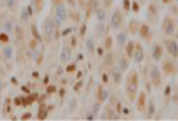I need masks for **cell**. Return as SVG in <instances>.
<instances>
[{"label":"cell","mask_w":178,"mask_h":121,"mask_svg":"<svg viewBox=\"0 0 178 121\" xmlns=\"http://www.w3.org/2000/svg\"><path fill=\"white\" fill-rule=\"evenodd\" d=\"M139 84H141V78H139V74L135 68L129 70L125 75V95L129 102H134L135 98L138 95V89H139Z\"/></svg>","instance_id":"6da1fadb"},{"label":"cell","mask_w":178,"mask_h":121,"mask_svg":"<svg viewBox=\"0 0 178 121\" xmlns=\"http://www.w3.org/2000/svg\"><path fill=\"white\" fill-rule=\"evenodd\" d=\"M147 77H149V84L156 89H160L163 86V72L160 71V68L156 64H149L147 70Z\"/></svg>","instance_id":"7a4b0ae2"},{"label":"cell","mask_w":178,"mask_h":121,"mask_svg":"<svg viewBox=\"0 0 178 121\" xmlns=\"http://www.w3.org/2000/svg\"><path fill=\"white\" fill-rule=\"evenodd\" d=\"M161 34L166 36V38H171V36L175 34V29H177V21L175 18H173L171 15H166L161 21Z\"/></svg>","instance_id":"3957f363"},{"label":"cell","mask_w":178,"mask_h":121,"mask_svg":"<svg viewBox=\"0 0 178 121\" xmlns=\"http://www.w3.org/2000/svg\"><path fill=\"white\" fill-rule=\"evenodd\" d=\"M56 31H59V29H56L54 23H53L52 17L50 15L46 17L45 20H43V23H42V35H43L46 42H50V40L53 39Z\"/></svg>","instance_id":"277c9868"},{"label":"cell","mask_w":178,"mask_h":121,"mask_svg":"<svg viewBox=\"0 0 178 121\" xmlns=\"http://www.w3.org/2000/svg\"><path fill=\"white\" fill-rule=\"evenodd\" d=\"M109 25H110V29H113V31H118L120 28L124 25V14H123V10L120 7H116L113 10V13L110 15Z\"/></svg>","instance_id":"5b68a950"},{"label":"cell","mask_w":178,"mask_h":121,"mask_svg":"<svg viewBox=\"0 0 178 121\" xmlns=\"http://www.w3.org/2000/svg\"><path fill=\"white\" fill-rule=\"evenodd\" d=\"M116 60H117V53L113 52V50H109V52H105V54L102 56V61L100 66H99V71L106 72L111 66L116 64Z\"/></svg>","instance_id":"8992f818"},{"label":"cell","mask_w":178,"mask_h":121,"mask_svg":"<svg viewBox=\"0 0 178 121\" xmlns=\"http://www.w3.org/2000/svg\"><path fill=\"white\" fill-rule=\"evenodd\" d=\"M159 14H160V7L157 4V1L153 0L147 4V23L149 24H156L159 20Z\"/></svg>","instance_id":"52a82bcc"},{"label":"cell","mask_w":178,"mask_h":121,"mask_svg":"<svg viewBox=\"0 0 178 121\" xmlns=\"http://www.w3.org/2000/svg\"><path fill=\"white\" fill-rule=\"evenodd\" d=\"M147 92L146 90H142V92H138L137 98H135V106H137V110L141 114H145L147 107Z\"/></svg>","instance_id":"ba28073f"},{"label":"cell","mask_w":178,"mask_h":121,"mask_svg":"<svg viewBox=\"0 0 178 121\" xmlns=\"http://www.w3.org/2000/svg\"><path fill=\"white\" fill-rule=\"evenodd\" d=\"M177 71H178L177 63L174 60H171V58H166L164 61L161 63V72H164V75L173 77L177 74Z\"/></svg>","instance_id":"9c48e42d"},{"label":"cell","mask_w":178,"mask_h":121,"mask_svg":"<svg viewBox=\"0 0 178 121\" xmlns=\"http://www.w3.org/2000/svg\"><path fill=\"white\" fill-rule=\"evenodd\" d=\"M106 72H107V77H109L110 81H111V82H113L114 85H120V84H121V81H123V74H124V72L121 71V70H120V68L117 67L116 64H114V66H111V67H110Z\"/></svg>","instance_id":"30bf717a"},{"label":"cell","mask_w":178,"mask_h":121,"mask_svg":"<svg viewBox=\"0 0 178 121\" xmlns=\"http://www.w3.org/2000/svg\"><path fill=\"white\" fill-rule=\"evenodd\" d=\"M163 46H164V50H167V53L171 56L173 58H178V42L177 40L171 39V38H166L164 42H163Z\"/></svg>","instance_id":"8fae6325"},{"label":"cell","mask_w":178,"mask_h":121,"mask_svg":"<svg viewBox=\"0 0 178 121\" xmlns=\"http://www.w3.org/2000/svg\"><path fill=\"white\" fill-rule=\"evenodd\" d=\"M100 6V0H86V3H85V20H89L92 17V14H95V11L97 10V7Z\"/></svg>","instance_id":"7c38bea8"},{"label":"cell","mask_w":178,"mask_h":121,"mask_svg":"<svg viewBox=\"0 0 178 121\" xmlns=\"http://www.w3.org/2000/svg\"><path fill=\"white\" fill-rule=\"evenodd\" d=\"M71 56H73V47L68 45V42H64L61 52H60V61H61V64H68L70 60H71Z\"/></svg>","instance_id":"4fadbf2b"},{"label":"cell","mask_w":178,"mask_h":121,"mask_svg":"<svg viewBox=\"0 0 178 121\" xmlns=\"http://www.w3.org/2000/svg\"><path fill=\"white\" fill-rule=\"evenodd\" d=\"M100 118L102 120H118L120 114L114 110V107H111L110 104H107V106H105L103 112H102Z\"/></svg>","instance_id":"5bb4252c"},{"label":"cell","mask_w":178,"mask_h":121,"mask_svg":"<svg viewBox=\"0 0 178 121\" xmlns=\"http://www.w3.org/2000/svg\"><path fill=\"white\" fill-rule=\"evenodd\" d=\"M129 60H131V58L127 57L124 53H118L117 54V60H116V66H117L123 72H125L128 68H129V64H131Z\"/></svg>","instance_id":"9a60e30c"},{"label":"cell","mask_w":178,"mask_h":121,"mask_svg":"<svg viewBox=\"0 0 178 121\" xmlns=\"http://www.w3.org/2000/svg\"><path fill=\"white\" fill-rule=\"evenodd\" d=\"M163 56H164V46H163V43H160V42L153 43V46H152V57H153V60L155 61H160L163 58Z\"/></svg>","instance_id":"2e32d148"},{"label":"cell","mask_w":178,"mask_h":121,"mask_svg":"<svg viewBox=\"0 0 178 121\" xmlns=\"http://www.w3.org/2000/svg\"><path fill=\"white\" fill-rule=\"evenodd\" d=\"M145 58V49L142 46L141 42H135V49H134V54H132V60L135 63H142Z\"/></svg>","instance_id":"e0dca14e"},{"label":"cell","mask_w":178,"mask_h":121,"mask_svg":"<svg viewBox=\"0 0 178 121\" xmlns=\"http://www.w3.org/2000/svg\"><path fill=\"white\" fill-rule=\"evenodd\" d=\"M0 27L4 29V32H7V34H11V32L14 31V24L13 21L10 20V18H7V14L3 13L1 15H0Z\"/></svg>","instance_id":"ac0fdd59"},{"label":"cell","mask_w":178,"mask_h":121,"mask_svg":"<svg viewBox=\"0 0 178 121\" xmlns=\"http://www.w3.org/2000/svg\"><path fill=\"white\" fill-rule=\"evenodd\" d=\"M109 96H110V92L107 89H106L105 86L103 85H99L97 86V89H96V100H97V102H99V103H105L106 100H107V99H109Z\"/></svg>","instance_id":"d6986e66"},{"label":"cell","mask_w":178,"mask_h":121,"mask_svg":"<svg viewBox=\"0 0 178 121\" xmlns=\"http://www.w3.org/2000/svg\"><path fill=\"white\" fill-rule=\"evenodd\" d=\"M138 35H141L142 39H146L147 42L152 40V29L149 27V24H142L141 23V27H139V31H138Z\"/></svg>","instance_id":"ffe728a7"},{"label":"cell","mask_w":178,"mask_h":121,"mask_svg":"<svg viewBox=\"0 0 178 121\" xmlns=\"http://www.w3.org/2000/svg\"><path fill=\"white\" fill-rule=\"evenodd\" d=\"M110 31V25H106L105 23H97L95 25V36L97 38H105Z\"/></svg>","instance_id":"44dd1931"},{"label":"cell","mask_w":178,"mask_h":121,"mask_svg":"<svg viewBox=\"0 0 178 121\" xmlns=\"http://www.w3.org/2000/svg\"><path fill=\"white\" fill-rule=\"evenodd\" d=\"M128 35H129V34L127 32V29L118 32V35H117V38H116V43H117V46H118V49H123L124 45L127 43Z\"/></svg>","instance_id":"7402d4cb"},{"label":"cell","mask_w":178,"mask_h":121,"mask_svg":"<svg viewBox=\"0 0 178 121\" xmlns=\"http://www.w3.org/2000/svg\"><path fill=\"white\" fill-rule=\"evenodd\" d=\"M139 27H141V23L138 21L137 18H132V20H131V21L128 23L127 32H128V34H131V35H138Z\"/></svg>","instance_id":"603a6c76"},{"label":"cell","mask_w":178,"mask_h":121,"mask_svg":"<svg viewBox=\"0 0 178 121\" xmlns=\"http://www.w3.org/2000/svg\"><path fill=\"white\" fill-rule=\"evenodd\" d=\"M32 14H33V10H32L31 4L27 6V7H24L23 10H21V15H20V20H21V23L25 24L29 21V18L32 17Z\"/></svg>","instance_id":"cb8c5ba5"},{"label":"cell","mask_w":178,"mask_h":121,"mask_svg":"<svg viewBox=\"0 0 178 121\" xmlns=\"http://www.w3.org/2000/svg\"><path fill=\"white\" fill-rule=\"evenodd\" d=\"M67 17H68V20H71L74 24H79L82 21L81 13H79L75 7H74V9H70V11H67Z\"/></svg>","instance_id":"d4e9b609"},{"label":"cell","mask_w":178,"mask_h":121,"mask_svg":"<svg viewBox=\"0 0 178 121\" xmlns=\"http://www.w3.org/2000/svg\"><path fill=\"white\" fill-rule=\"evenodd\" d=\"M95 14H96V18H97V23H106V20L109 17V15H107V10H106L102 4L97 7Z\"/></svg>","instance_id":"484cf974"},{"label":"cell","mask_w":178,"mask_h":121,"mask_svg":"<svg viewBox=\"0 0 178 121\" xmlns=\"http://www.w3.org/2000/svg\"><path fill=\"white\" fill-rule=\"evenodd\" d=\"M134 49H135V40H127V43L124 45V54L127 57L132 58Z\"/></svg>","instance_id":"4316f807"},{"label":"cell","mask_w":178,"mask_h":121,"mask_svg":"<svg viewBox=\"0 0 178 121\" xmlns=\"http://www.w3.org/2000/svg\"><path fill=\"white\" fill-rule=\"evenodd\" d=\"M31 7L35 14L42 13V10L45 7V0H31Z\"/></svg>","instance_id":"83f0119b"},{"label":"cell","mask_w":178,"mask_h":121,"mask_svg":"<svg viewBox=\"0 0 178 121\" xmlns=\"http://www.w3.org/2000/svg\"><path fill=\"white\" fill-rule=\"evenodd\" d=\"M1 57H3V60L6 61H10L11 60V57H13V47L11 46H4L3 49H1Z\"/></svg>","instance_id":"f1b7e54d"},{"label":"cell","mask_w":178,"mask_h":121,"mask_svg":"<svg viewBox=\"0 0 178 121\" xmlns=\"http://www.w3.org/2000/svg\"><path fill=\"white\" fill-rule=\"evenodd\" d=\"M113 42H114V40H113V36L107 34V35L105 36V39H103V46H102V47H103L106 52L113 50Z\"/></svg>","instance_id":"f546056e"},{"label":"cell","mask_w":178,"mask_h":121,"mask_svg":"<svg viewBox=\"0 0 178 121\" xmlns=\"http://www.w3.org/2000/svg\"><path fill=\"white\" fill-rule=\"evenodd\" d=\"M15 29H14V32H15V43H21L24 40V36H25V32H24L23 27H20V25H17V27H14Z\"/></svg>","instance_id":"4dcf8cb0"},{"label":"cell","mask_w":178,"mask_h":121,"mask_svg":"<svg viewBox=\"0 0 178 121\" xmlns=\"http://www.w3.org/2000/svg\"><path fill=\"white\" fill-rule=\"evenodd\" d=\"M47 114H49V110L46 107V104L42 103L39 106V110H38V120H45L46 117H47Z\"/></svg>","instance_id":"1f68e13d"},{"label":"cell","mask_w":178,"mask_h":121,"mask_svg":"<svg viewBox=\"0 0 178 121\" xmlns=\"http://www.w3.org/2000/svg\"><path fill=\"white\" fill-rule=\"evenodd\" d=\"M85 47H86V52L89 54H95V52H96L95 40L93 39H86V42H85Z\"/></svg>","instance_id":"d6a6232c"},{"label":"cell","mask_w":178,"mask_h":121,"mask_svg":"<svg viewBox=\"0 0 178 121\" xmlns=\"http://www.w3.org/2000/svg\"><path fill=\"white\" fill-rule=\"evenodd\" d=\"M3 116H6V114H10V112H11V98H6L4 100V104H3Z\"/></svg>","instance_id":"836d02e7"},{"label":"cell","mask_w":178,"mask_h":121,"mask_svg":"<svg viewBox=\"0 0 178 121\" xmlns=\"http://www.w3.org/2000/svg\"><path fill=\"white\" fill-rule=\"evenodd\" d=\"M31 32H32V36H33V39H36L38 42H42V36L39 35V32H38L36 25H35V24H32V25H31Z\"/></svg>","instance_id":"e575fe53"},{"label":"cell","mask_w":178,"mask_h":121,"mask_svg":"<svg viewBox=\"0 0 178 121\" xmlns=\"http://www.w3.org/2000/svg\"><path fill=\"white\" fill-rule=\"evenodd\" d=\"M6 6H7V9L14 13L17 9V0H6Z\"/></svg>","instance_id":"d590c367"},{"label":"cell","mask_w":178,"mask_h":121,"mask_svg":"<svg viewBox=\"0 0 178 121\" xmlns=\"http://www.w3.org/2000/svg\"><path fill=\"white\" fill-rule=\"evenodd\" d=\"M38 45H39V42H38L36 39H29L28 40V49L29 50H36Z\"/></svg>","instance_id":"8d00e7d4"},{"label":"cell","mask_w":178,"mask_h":121,"mask_svg":"<svg viewBox=\"0 0 178 121\" xmlns=\"http://www.w3.org/2000/svg\"><path fill=\"white\" fill-rule=\"evenodd\" d=\"M100 4L103 6L106 10H110L111 6L114 4V0H100Z\"/></svg>","instance_id":"74e56055"},{"label":"cell","mask_w":178,"mask_h":121,"mask_svg":"<svg viewBox=\"0 0 178 121\" xmlns=\"http://www.w3.org/2000/svg\"><path fill=\"white\" fill-rule=\"evenodd\" d=\"M24 60H25V54H24L23 50H20L18 53H17V64H18V66H23Z\"/></svg>","instance_id":"f35d334b"},{"label":"cell","mask_w":178,"mask_h":121,"mask_svg":"<svg viewBox=\"0 0 178 121\" xmlns=\"http://www.w3.org/2000/svg\"><path fill=\"white\" fill-rule=\"evenodd\" d=\"M9 40H10V36L7 32H1V34H0V42H1V43H7Z\"/></svg>","instance_id":"ab89813d"},{"label":"cell","mask_w":178,"mask_h":121,"mask_svg":"<svg viewBox=\"0 0 178 121\" xmlns=\"http://www.w3.org/2000/svg\"><path fill=\"white\" fill-rule=\"evenodd\" d=\"M14 104H15L17 107H23V96H21V98L14 99Z\"/></svg>","instance_id":"60d3db41"},{"label":"cell","mask_w":178,"mask_h":121,"mask_svg":"<svg viewBox=\"0 0 178 121\" xmlns=\"http://www.w3.org/2000/svg\"><path fill=\"white\" fill-rule=\"evenodd\" d=\"M64 3H67V4H68L71 9L77 7V0H64Z\"/></svg>","instance_id":"b9f144b4"},{"label":"cell","mask_w":178,"mask_h":121,"mask_svg":"<svg viewBox=\"0 0 178 121\" xmlns=\"http://www.w3.org/2000/svg\"><path fill=\"white\" fill-rule=\"evenodd\" d=\"M100 104H102V103H99L97 100L95 102V104H93V109H92V110H93V114H97V112H99V107H100Z\"/></svg>","instance_id":"7bdbcfd3"},{"label":"cell","mask_w":178,"mask_h":121,"mask_svg":"<svg viewBox=\"0 0 178 121\" xmlns=\"http://www.w3.org/2000/svg\"><path fill=\"white\" fill-rule=\"evenodd\" d=\"M54 92H56V86L54 85L47 86V89H46V93L47 95H52V93H54Z\"/></svg>","instance_id":"ee69618b"},{"label":"cell","mask_w":178,"mask_h":121,"mask_svg":"<svg viewBox=\"0 0 178 121\" xmlns=\"http://www.w3.org/2000/svg\"><path fill=\"white\" fill-rule=\"evenodd\" d=\"M31 117H32V114H31L29 112H28V113H24L23 116H21V120H24V121H25V120H31Z\"/></svg>","instance_id":"f6af8a7d"},{"label":"cell","mask_w":178,"mask_h":121,"mask_svg":"<svg viewBox=\"0 0 178 121\" xmlns=\"http://www.w3.org/2000/svg\"><path fill=\"white\" fill-rule=\"evenodd\" d=\"M64 0H52V7H56V6L59 4H63Z\"/></svg>","instance_id":"bcb514c9"},{"label":"cell","mask_w":178,"mask_h":121,"mask_svg":"<svg viewBox=\"0 0 178 121\" xmlns=\"http://www.w3.org/2000/svg\"><path fill=\"white\" fill-rule=\"evenodd\" d=\"M75 103H77V100L73 99L71 102H70V112H74V109H75Z\"/></svg>","instance_id":"7dc6e473"},{"label":"cell","mask_w":178,"mask_h":121,"mask_svg":"<svg viewBox=\"0 0 178 121\" xmlns=\"http://www.w3.org/2000/svg\"><path fill=\"white\" fill-rule=\"evenodd\" d=\"M65 71H67V72H73V71H75V66H74V64H70V66H67Z\"/></svg>","instance_id":"c3c4849f"},{"label":"cell","mask_w":178,"mask_h":121,"mask_svg":"<svg viewBox=\"0 0 178 121\" xmlns=\"http://www.w3.org/2000/svg\"><path fill=\"white\" fill-rule=\"evenodd\" d=\"M77 3L81 9H84V7H85V3H86V0H77Z\"/></svg>","instance_id":"681fc988"},{"label":"cell","mask_w":178,"mask_h":121,"mask_svg":"<svg viewBox=\"0 0 178 121\" xmlns=\"http://www.w3.org/2000/svg\"><path fill=\"white\" fill-rule=\"evenodd\" d=\"M124 4H125V6H124V9L129 10V3H128V0H124Z\"/></svg>","instance_id":"f907efd6"},{"label":"cell","mask_w":178,"mask_h":121,"mask_svg":"<svg viewBox=\"0 0 178 121\" xmlns=\"http://www.w3.org/2000/svg\"><path fill=\"white\" fill-rule=\"evenodd\" d=\"M85 28H86V27H85V24H84L82 27H81V34H79V35H81V36H82L84 34H85V31H86V29H85Z\"/></svg>","instance_id":"816d5d0a"},{"label":"cell","mask_w":178,"mask_h":121,"mask_svg":"<svg viewBox=\"0 0 178 121\" xmlns=\"http://www.w3.org/2000/svg\"><path fill=\"white\" fill-rule=\"evenodd\" d=\"M23 90L25 93H29V88H28V86H23Z\"/></svg>","instance_id":"f5cc1de1"},{"label":"cell","mask_w":178,"mask_h":121,"mask_svg":"<svg viewBox=\"0 0 178 121\" xmlns=\"http://www.w3.org/2000/svg\"><path fill=\"white\" fill-rule=\"evenodd\" d=\"M59 93H60V98H64V93H65V90H64V89H60Z\"/></svg>","instance_id":"db71d44e"},{"label":"cell","mask_w":178,"mask_h":121,"mask_svg":"<svg viewBox=\"0 0 178 121\" xmlns=\"http://www.w3.org/2000/svg\"><path fill=\"white\" fill-rule=\"evenodd\" d=\"M138 3H139V4H145V3H147V0H137Z\"/></svg>","instance_id":"11a10c76"},{"label":"cell","mask_w":178,"mask_h":121,"mask_svg":"<svg viewBox=\"0 0 178 121\" xmlns=\"http://www.w3.org/2000/svg\"><path fill=\"white\" fill-rule=\"evenodd\" d=\"M11 82H13L14 85H17V79H15V78H11Z\"/></svg>","instance_id":"9f6ffc18"},{"label":"cell","mask_w":178,"mask_h":121,"mask_svg":"<svg viewBox=\"0 0 178 121\" xmlns=\"http://www.w3.org/2000/svg\"><path fill=\"white\" fill-rule=\"evenodd\" d=\"M3 90V82H1V79H0V92Z\"/></svg>","instance_id":"6f0895ef"},{"label":"cell","mask_w":178,"mask_h":121,"mask_svg":"<svg viewBox=\"0 0 178 121\" xmlns=\"http://www.w3.org/2000/svg\"><path fill=\"white\" fill-rule=\"evenodd\" d=\"M1 100H3V98H1V92H0V109H1Z\"/></svg>","instance_id":"680465c9"},{"label":"cell","mask_w":178,"mask_h":121,"mask_svg":"<svg viewBox=\"0 0 178 121\" xmlns=\"http://www.w3.org/2000/svg\"><path fill=\"white\" fill-rule=\"evenodd\" d=\"M163 1H164V3H169V1H171V0H163Z\"/></svg>","instance_id":"91938a15"},{"label":"cell","mask_w":178,"mask_h":121,"mask_svg":"<svg viewBox=\"0 0 178 121\" xmlns=\"http://www.w3.org/2000/svg\"><path fill=\"white\" fill-rule=\"evenodd\" d=\"M175 1H178V0H175Z\"/></svg>","instance_id":"94428289"}]
</instances>
